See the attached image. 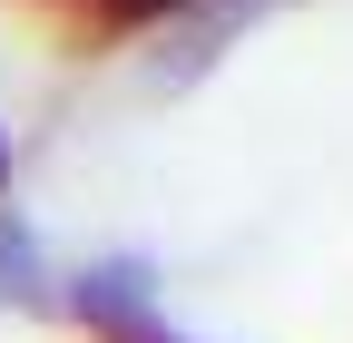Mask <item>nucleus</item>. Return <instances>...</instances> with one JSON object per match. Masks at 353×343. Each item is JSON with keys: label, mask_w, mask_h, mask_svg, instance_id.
Wrapping results in <instances>:
<instances>
[{"label": "nucleus", "mask_w": 353, "mask_h": 343, "mask_svg": "<svg viewBox=\"0 0 353 343\" xmlns=\"http://www.w3.org/2000/svg\"><path fill=\"white\" fill-rule=\"evenodd\" d=\"M69 314L88 333H108V343H187V333H167L148 314V265H88V275H69Z\"/></svg>", "instance_id": "nucleus-1"}, {"label": "nucleus", "mask_w": 353, "mask_h": 343, "mask_svg": "<svg viewBox=\"0 0 353 343\" xmlns=\"http://www.w3.org/2000/svg\"><path fill=\"white\" fill-rule=\"evenodd\" d=\"M0 304H50V265H39V236L10 216V206H0Z\"/></svg>", "instance_id": "nucleus-2"}, {"label": "nucleus", "mask_w": 353, "mask_h": 343, "mask_svg": "<svg viewBox=\"0 0 353 343\" xmlns=\"http://www.w3.org/2000/svg\"><path fill=\"white\" fill-rule=\"evenodd\" d=\"M167 10H196V0H99V20H118V30H148Z\"/></svg>", "instance_id": "nucleus-3"}, {"label": "nucleus", "mask_w": 353, "mask_h": 343, "mask_svg": "<svg viewBox=\"0 0 353 343\" xmlns=\"http://www.w3.org/2000/svg\"><path fill=\"white\" fill-rule=\"evenodd\" d=\"M0 187H10V147H0Z\"/></svg>", "instance_id": "nucleus-4"}]
</instances>
